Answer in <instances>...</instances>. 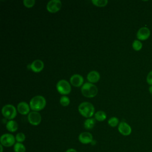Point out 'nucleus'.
I'll return each mask as SVG.
<instances>
[{
  "mask_svg": "<svg viewBox=\"0 0 152 152\" xmlns=\"http://www.w3.org/2000/svg\"><path fill=\"white\" fill-rule=\"evenodd\" d=\"M46 103V100L43 96H36L30 100V107L34 111H39L45 107Z\"/></svg>",
  "mask_w": 152,
  "mask_h": 152,
  "instance_id": "1",
  "label": "nucleus"
},
{
  "mask_svg": "<svg viewBox=\"0 0 152 152\" xmlns=\"http://www.w3.org/2000/svg\"><path fill=\"white\" fill-rule=\"evenodd\" d=\"M78 111L83 116L89 118L93 115L94 113V107L91 103L84 102L79 105Z\"/></svg>",
  "mask_w": 152,
  "mask_h": 152,
  "instance_id": "2",
  "label": "nucleus"
},
{
  "mask_svg": "<svg viewBox=\"0 0 152 152\" xmlns=\"http://www.w3.org/2000/svg\"><path fill=\"white\" fill-rule=\"evenodd\" d=\"M81 91L84 96L91 98L97 95L98 90L97 87L93 84L90 83H86L82 86Z\"/></svg>",
  "mask_w": 152,
  "mask_h": 152,
  "instance_id": "3",
  "label": "nucleus"
},
{
  "mask_svg": "<svg viewBox=\"0 0 152 152\" xmlns=\"http://www.w3.org/2000/svg\"><path fill=\"white\" fill-rule=\"evenodd\" d=\"M2 113L5 118L9 120H12L17 115V111L13 105L6 104L2 109Z\"/></svg>",
  "mask_w": 152,
  "mask_h": 152,
  "instance_id": "4",
  "label": "nucleus"
},
{
  "mask_svg": "<svg viewBox=\"0 0 152 152\" xmlns=\"http://www.w3.org/2000/svg\"><path fill=\"white\" fill-rule=\"evenodd\" d=\"M15 137L11 134H4L1 136V144L5 147H10L14 146L15 144Z\"/></svg>",
  "mask_w": 152,
  "mask_h": 152,
  "instance_id": "5",
  "label": "nucleus"
},
{
  "mask_svg": "<svg viewBox=\"0 0 152 152\" xmlns=\"http://www.w3.org/2000/svg\"><path fill=\"white\" fill-rule=\"evenodd\" d=\"M58 91L61 94H68L71 92V87L69 83L65 80H61L56 84Z\"/></svg>",
  "mask_w": 152,
  "mask_h": 152,
  "instance_id": "6",
  "label": "nucleus"
},
{
  "mask_svg": "<svg viewBox=\"0 0 152 152\" xmlns=\"http://www.w3.org/2000/svg\"><path fill=\"white\" fill-rule=\"evenodd\" d=\"M62 7V3L59 0H52L48 2L46 5L47 10L51 12L55 13L58 11Z\"/></svg>",
  "mask_w": 152,
  "mask_h": 152,
  "instance_id": "7",
  "label": "nucleus"
},
{
  "mask_svg": "<svg viewBox=\"0 0 152 152\" xmlns=\"http://www.w3.org/2000/svg\"><path fill=\"white\" fill-rule=\"evenodd\" d=\"M27 118L29 123L34 126H36L40 124L42 121V117L40 114L36 111L30 112L28 115Z\"/></svg>",
  "mask_w": 152,
  "mask_h": 152,
  "instance_id": "8",
  "label": "nucleus"
},
{
  "mask_svg": "<svg viewBox=\"0 0 152 152\" xmlns=\"http://www.w3.org/2000/svg\"><path fill=\"white\" fill-rule=\"evenodd\" d=\"M137 38L139 40H145L150 36V30L147 27H142L138 29L136 34Z\"/></svg>",
  "mask_w": 152,
  "mask_h": 152,
  "instance_id": "9",
  "label": "nucleus"
},
{
  "mask_svg": "<svg viewBox=\"0 0 152 152\" xmlns=\"http://www.w3.org/2000/svg\"><path fill=\"white\" fill-rule=\"evenodd\" d=\"M118 129L119 133L124 136H128L132 132L131 126L124 121H122L119 124Z\"/></svg>",
  "mask_w": 152,
  "mask_h": 152,
  "instance_id": "10",
  "label": "nucleus"
},
{
  "mask_svg": "<svg viewBox=\"0 0 152 152\" xmlns=\"http://www.w3.org/2000/svg\"><path fill=\"white\" fill-rule=\"evenodd\" d=\"M78 141L83 144L91 143L93 141V135L90 132H83L78 135Z\"/></svg>",
  "mask_w": 152,
  "mask_h": 152,
  "instance_id": "11",
  "label": "nucleus"
},
{
  "mask_svg": "<svg viewBox=\"0 0 152 152\" xmlns=\"http://www.w3.org/2000/svg\"><path fill=\"white\" fill-rule=\"evenodd\" d=\"M31 69L34 72H40L44 68V64L42 61L40 59L34 60L30 65H29Z\"/></svg>",
  "mask_w": 152,
  "mask_h": 152,
  "instance_id": "12",
  "label": "nucleus"
},
{
  "mask_svg": "<svg viewBox=\"0 0 152 152\" xmlns=\"http://www.w3.org/2000/svg\"><path fill=\"white\" fill-rule=\"evenodd\" d=\"M84 81L83 77L80 74H74L70 78V83L74 87H80Z\"/></svg>",
  "mask_w": 152,
  "mask_h": 152,
  "instance_id": "13",
  "label": "nucleus"
},
{
  "mask_svg": "<svg viewBox=\"0 0 152 152\" xmlns=\"http://www.w3.org/2000/svg\"><path fill=\"white\" fill-rule=\"evenodd\" d=\"M17 110L21 115H27L30 111V107L26 102H21L18 104Z\"/></svg>",
  "mask_w": 152,
  "mask_h": 152,
  "instance_id": "14",
  "label": "nucleus"
},
{
  "mask_svg": "<svg viewBox=\"0 0 152 152\" xmlns=\"http://www.w3.org/2000/svg\"><path fill=\"white\" fill-rule=\"evenodd\" d=\"M100 74L96 71H90L87 76V80L90 83H97L99 80H100Z\"/></svg>",
  "mask_w": 152,
  "mask_h": 152,
  "instance_id": "15",
  "label": "nucleus"
},
{
  "mask_svg": "<svg viewBox=\"0 0 152 152\" xmlns=\"http://www.w3.org/2000/svg\"><path fill=\"white\" fill-rule=\"evenodd\" d=\"M18 128V124L16 121L14 120H9L6 124V128L7 129L11 132H15Z\"/></svg>",
  "mask_w": 152,
  "mask_h": 152,
  "instance_id": "16",
  "label": "nucleus"
},
{
  "mask_svg": "<svg viewBox=\"0 0 152 152\" xmlns=\"http://www.w3.org/2000/svg\"><path fill=\"white\" fill-rule=\"evenodd\" d=\"M96 124V120L94 118L87 119L84 122V126L86 129H91L93 128Z\"/></svg>",
  "mask_w": 152,
  "mask_h": 152,
  "instance_id": "17",
  "label": "nucleus"
},
{
  "mask_svg": "<svg viewBox=\"0 0 152 152\" xmlns=\"http://www.w3.org/2000/svg\"><path fill=\"white\" fill-rule=\"evenodd\" d=\"M13 149L14 152H26V151L25 145L21 142H15Z\"/></svg>",
  "mask_w": 152,
  "mask_h": 152,
  "instance_id": "18",
  "label": "nucleus"
},
{
  "mask_svg": "<svg viewBox=\"0 0 152 152\" xmlns=\"http://www.w3.org/2000/svg\"><path fill=\"white\" fill-rule=\"evenodd\" d=\"M106 114L104 111L99 110L97 111L95 113V119H96L98 121L102 122L106 119Z\"/></svg>",
  "mask_w": 152,
  "mask_h": 152,
  "instance_id": "19",
  "label": "nucleus"
},
{
  "mask_svg": "<svg viewBox=\"0 0 152 152\" xmlns=\"http://www.w3.org/2000/svg\"><path fill=\"white\" fill-rule=\"evenodd\" d=\"M132 48L134 49V50H135V51H139L142 48V43H141V42L140 40H139L138 39L134 40V42H132Z\"/></svg>",
  "mask_w": 152,
  "mask_h": 152,
  "instance_id": "20",
  "label": "nucleus"
},
{
  "mask_svg": "<svg viewBox=\"0 0 152 152\" xmlns=\"http://www.w3.org/2000/svg\"><path fill=\"white\" fill-rule=\"evenodd\" d=\"M91 2L93 5L100 7L106 6L108 2L107 0H92Z\"/></svg>",
  "mask_w": 152,
  "mask_h": 152,
  "instance_id": "21",
  "label": "nucleus"
},
{
  "mask_svg": "<svg viewBox=\"0 0 152 152\" xmlns=\"http://www.w3.org/2000/svg\"><path fill=\"white\" fill-rule=\"evenodd\" d=\"M107 122H108L109 125H110L112 127H115L117 125H118L119 124V119L116 117H112V118H110L108 120Z\"/></svg>",
  "mask_w": 152,
  "mask_h": 152,
  "instance_id": "22",
  "label": "nucleus"
},
{
  "mask_svg": "<svg viewBox=\"0 0 152 152\" xmlns=\"http://www.w3.org/2000/svg\"><path fill=\"white\" fill-rule=\"evenodd\" d=\"M15 137V140H16L17 142H21V143H22L26 140V135L23 132L17 133Z\"/></svg>",
  "mask_w": 152,
  "mask_h": 152,
  "instance_id": "23",
  "label": "nucleus"
},
{
  "mask_svg": "<svg viewBox=\"0 0 152 152\" xmlns=\"http://www.w3.org/2000/svg\"><path fill=\"white\" fill-rule=\"evenodd\" d=\"M70 103L69 99L66 96H63L60 98V103L62 106H67Z\"/></svg>",
  "mask_w": 152,
  "mask_h": 152,
  "instance_id": "24",
  "label": "nucleus"
},
{
  "mask_svg": "<svg viewBox=\"0 0 152 152\" xmlns=\"http://www.w3.org/2000/svg\"><path fill=\"white\" fill-rule=\"evenodd\" d=\"M23 4L25 7L27 8H31L33 6H34L35 4V1L34 0H24Z\"/></svg>",
  "mask_w": 152,
  "mask_h": 152,
  "instance_id": "25",
  "label": "nucleus"
},
{
  "mask_svg": "<svg viewBox=\"0 0 152 152\" xmlns=\"http://www.w3.org/2000/svg\"><path fill=\"white\" fill-rule=\"evenodd\" d=\"M146 81H147V83L150 86H152V70L148 73L146 77Z\"/></svg>",
  "mask_w": 152,
  "mask_h": 152,
  "instance_id": "26",
  "label": "nucleus"
},
{
  "mask_svg": "<svg viewBox=\"0 0 152 152\" xmlns=\"http://www.w3.org/2000/svg\"><path fill=\"white\" fill-rule=\"evenodd\" d=\"M65 152H78V151L75 148H68V150H66L65 151Z\"/></svg>",
  "mask_w": 152,
  "mask_h": 152,
  "instance_id": "27",
  "label": "nucleus"
},
{
  "mask_svg": "<svg viewBox=\"0 0 152 152\" xmlns=\"http://www.w3.org/2000/svg\"><path fill=\"white\" fill-rule=\"evenodd\" d=\"M148 91L150 92V93L152 95V86H150L148 88Z\"/></svg>",
  "mask_w": 152,
  "mask_h": 152,
  "instance_id": "28",
  "label": "nucleus"
},
{
  "mask_svg": "<svg viewBox=\"0 0 152 152\" xmlns=\"http://www.w3.org/2000/svg\"><path fill=\"white\" fill-rule=\"evenodd\" d=\"M3 145H1V144H0V148H1V152H3V150H4V148H3Z\"/></svg>",
  "mask_w": 152,
  "mask_h": 152,
  "instance_id": "29",
  "label": "nucleus"
}]
</instances>
